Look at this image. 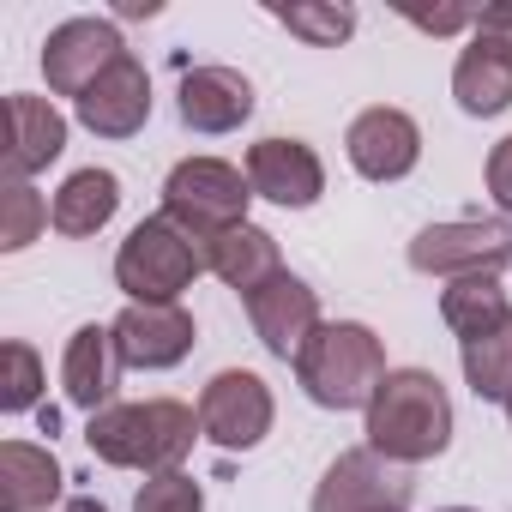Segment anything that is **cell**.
I'll use <instances>...</instances> for the list:
<instances>
[{
  "instance_id": "6da1fadb",
  "label": "cell",
  "mask_w": 512,
  "mask_h": 512,
  "mask_svg": "<svg viewBox=\"0 0 512 512\" xmlns=\"http://www.w3.org/2000/svg\"><path fill=\"white\" fill-rule=\"evenodd\" d=\"M362 434L392 464H428L452 446V398L428 368H392L362 410Z\"/></svg>"
},
{
  "instance_id": "d6a6232c",
  "label": "cell",
  "mask_w": 512,
  "mask_h": 512,
  "mask_svg": "<svg viewBox=\"0 0 512 512\" xmlns=\"http://www.w3.org/2000/svg\"><path fill=\"white\" fill-rule=\"evenodd\" d=\"M506 422H512V404H506Z\"/></svg>"
},
{
  "instance_id": "2e32d148",
  "label": "cell",
  "mask_w": 512,
  "mask_h": 512,
  "mask_svg": "<svg viewBox=\"0 0 512 512\" xmlns=\"http://www.w3.org/2000/svg\"><path fill=\"white\" fill-rule=\"evenodd\" d=\"M61 151H67V115H61L49 97L13 91V97H7V175H13V181H31V175L49 169Z\"/></svg>"
},
{
  "instance_id": "1f68e13d",
  "label": "cell",
  "mask_w": 512,
  "mask_h": 512,
  "mask_svg": "<svg viewBox=\"0 0 512 512\" xmlns=\"http://www.w3.org/2000/svg\"><path fill=\"white\" fill-rule=\"evenodd\" d=\"M440 512H476V506H440Z\"/></svg>"
},
{
  "instance_id": "3957f363",
  "label": "cell",
  "mask_w": 512,
  "mask_h": 512,
  "mask_svg": "<svg viewBox=\"0 0 512 512\" xmlns=\"http://www.w3.org/2000/svg\"><path fill=\"white\" fill-rule=\"evenodd\" d=\"M386 374V344L362 320H326L296 362V380L320 410H368Z\"/></svg>"
},
{
  "instance_id": "484cf974",
  "label": "cell",
  "mask_w": 512,
  "mask_h": 512,
  "mask_svg": "<svg viewBox=\"0 0 512 512\" xmlns=\"http://www.w3.org/2000/svg\"><path fill=\"white\" fill-rule=\"evenodd\" d=\"M0 356H7V380H0V410H7V416L37 410V398H43V356H37L25 338H13Z\"/></svg>"
},
{
  "instance_id": "cb8c5ba5",
  "label": "cell",
  "mask_w": 512,
  "mask_h": 512,
  "mask_svg": "<svg viewBox=\"0 0 512 512\" xmlns=\"http://www.w3.org/2000/svg\"><path fill=\"white\" fill-rule=\"evenodd\" d=\"M272 19L308 49H338L356 37V7H338V0H296V7H272Z\"/></svg>"
},
{
  "instance_id": "ffe728a7",
  "label": "cell",
  "mask_w": 512,
  "mask_h": 512,
  "mask_svg": "<svg viewBox=\"0 0 512 512\" xmlns=\"http://www.w3.org/2000/svg\"><path fill=\"white\" fill-rule=\"evenodd\" d=\"M61 464L49 446L31 440H7L0 446V512H43L61 500Z\"/></svg>"
},
{
  "instance_id": "f1b7e54d",
  "label": "cell",
  "mask_w": 512,
  "mask_h": 512,
  "mask_svg": "<svg viewBox=\"0 0 512 512\" xmlns=\"http://www.w3.org/2000/svg\"><path fill=\"white\" fill-rule=\"evenodd\" d=\"M482 181H488V199L512 217V133L488 151V169H482Z\"/></svg>"
},
{
  "instance_id": "7c38bea8",
  "label": "cell",
  "mask_w": 512,
  "mask_h": 512,
  "mask_svg": "<svg viewBox=\"0 0 512 512\" xmlns=\"http://www.w3.org/2000/svg\"><path fill=\"white\" fill-rule=\"evenodd\" d=\"M344 151H350V169L362 181H404L416 163H422V127L404 115V109H362L344 133Z\"/></svg>"
},
{
  "instance_id": "30bf717a",
  "label": "cell",
  "mask_w": 512,
  "mask_h": 512,
  "mask_svg": "<svg viewBox=\"0 0 512 512\" xmlns=\"http://www.w3.org/2000/svg\"><path fill=\"white\" fill-rule=\"evenodd\" d=\"M115 350H121V368H145V374H163L175 362L193 356V314L181 302H127L115 314Z\"/></svg>"
},
{
  "instance_id": "603a6c76",
  "label": "cell",
  "mask_w": 512,
  "mask_h": 512,
  "mask_svg": "<svg viewBox=\"0 0 512 512\" xmlns=\"http://www.w3.org/2000/svg\"><path fill=\"white\" fill-rule=\"evenodd\" d=\"M458 362H464V386L482 404H512V320L458 344Z\"/></svg>"
},
{
  "instance_id": "4316f807",
  "label": "cell",
  "mask_w": 512,
  "mask_h": 512,
  "mask_svg": "<svg viewBox=\"0 0 512 512\" xmlns=\"http://www.w3.org/2000/svg\"><path fill=\"white\" fill-rule=\"evenodd\" d=\"M133 512H205V488L187 470H163V476H145L139 482Z\"/></svg>"
},
{
  "instance_id": "e0dca14e",
  "label": "cell",
  "mask_w": 512,
  "mask_h": 512,
  "mask_svg": "<svg viewBox=\"0 0 512 512\" xmlns=\"http://www.w3.org/2000/svg\"><path fill=\"white\" fill-rule=\"evenodd\" d=\"M61 386H67V404H79L85 416H97V410L115 404V386H121V350H115V332H109V326H79V332L67 338Z\"/></svg>"
},
{
  "instance_id": "52a82bcc",
  "label": "cell",
  "mask_w": 512,
  "mask_h": 512,
  "mask_svg": "<svg viewBox=\"0 0 512 512\" xmlns=\"http://www.w3.org/2000/svg\"><path fill=\"white\" fill-rule=\"evenodd\" d=\"M272 416H278L272 386L253 374V368H223L199 392V428L223 452H253V446L272 434Z\"/></svg>"
},
{
  "instance_id": "8992f818",
  "label": "cell",
  "mask_w": 512,
  "mask_h": 512,
  "mask_svg": "<svg viewBox=\"0 0 512 512\" xmlns=\"http://www.w3.org/2000/svg\"><path fill=\"white\" fill-rule=\"evenodd\" d=\"M410 266L422 278H500L512 266V217H452V223H428L410 241Z\"/></svg>"
},
{
  "instance_id": "7a4b0ae2",
  "label": "cell",
  "mask_w": 512,
  "mask_h": 512,
  "mask_svg": "<svg viewBox=\"0 0 512 512\" xmlns=\"http://www.w3.org/2000/svg\"><path fill=\"white\" fill-rule=\"evenodd\" d=\"M199 410L193 404H175V398H145V404H109L85 422V446L115 464V470H145V476H163V470H181V458L193 452L199 440Z\"/></svg>"
},
{
  "instance_id": "83f0119b",
  "label": "cell",
  "mask_w": 512,
  "mask_h": 512,
  "mask_svg": "<svg viewBox=\"0 0 512 512\" xmlns=\"http://www.w3.org/2000/svg\"><path fill=\"white\" fill-rule=\"evenodd\" d=\"M416 31H428V37H458V31H476V19H482V7H440V13H404Z\"/></svg>"
},
{
  "instance_id": "4fadbf2b",
  "label": "cell",
  "mask_w": 512,
  "mask_h": 512,
  "mask_svg": "<svg viewBox=\"0 0 512 512\" xmlns=\"http://www.w3.org/2000/svg\"><path fill=\"white\" fill-rule=\"evenodd\" d=\"M247 181H253V199L308 211L326 193V163L302 139H260V145H247Z\"/></svg>"
},
{
  "instance_id": "7402d4cb",
  "label": "cell",
  "mask_w": 512,
  "mask_h": 512,
  "mask_svg": "<svg viewBox=\"0 0 512 512\" xmlns=\"http://www.w3.org/2000/svg\"><path fill=\"white\" fill-rule=\"evenodd\" d=\"M440 320L458 332V344H470V338L494 332L500 320H512V302H506L500 278L482 272V278H458V284L440 290Z\"/></svg>"
},
{
  "instance_id": "4dcf8cb0",
  "label": "cell",
  "mask_w": 512,
  "mask_h": 512,
  "mask_svg": "<svg viewBox=\"0 0 512 512\" xmlns=\"http://www.w3.org/2000/svg\"><path fill=\"white\" fill-rule=\"evenodd\" d=\"M61 512H109V506H103V500H97V494H73V500H67V506H61Z\"/></svg>"
},
{
  "instance_id": "ba28073f",
  "label": "cell",
  "mask_w": 512,
  "mask_h": 512,
  "mask_svg": "<svg viewBox=\"0 0 512 512\" xmlns=\"http://www.w3.org/2000/svg\"><path fill=\"white\" fill-rule=\"evenodd\" d=\"M410 494H416L410 464H392L386 452L356 446V452H338L332 470L320 476L314 512H404Z\"/></svg>"
},
{
  "instance_id": "8fae6325",
  "label": "cell",
  "mask_w": 512,
  "mask_h": 512,
  "mask_svg": "<svg viewBox=\"0 0 512 512\" xmlns=\"http://www.w3.org/2000/svg\"><path fill=\"white\" fill-rule=\"evenodd\" d=\"M247 320H253V338H260L278 362H302V350L326 326L320 320V296L296 272H278L266 290H253L247 296Z\"/></svg>"
},
{
  "instance_id": "9c48e42d",
  "label": "cell",
  "mask_w": 512,
  "mask_h": 512,
  "mask_svg": "<svg viewBox=\"0 0 512 512\" xmlns=\"http://www.w3.org/2000/svg\"><path fill=\"white\" fill-rule=\"evenodd\" d=\"M121 55H133V49L121 43L115 19H67V25H55L49 43H43V79H49L55 97H73V103H79Z\"/></svg>"
},
{
  "instance_id": "5bb4252c",
  "label": "cell",
  "mask_w": 512,
  "mask_h": 512,
  "mask_svg": "<svg viewBox=\"0 0 512 512\" xmlns=\"http://www.w3.org/2000/svg\"><path fill=\"white\" fill-rule=\"evenodd\" d=\"M73 109H79V121H85L97 139H133V133L151 121V73H145L133 55H121Z\"/></svg>"
},
{
  "instance_id": "f546056e",
  "label": "cell",
  "mask_w": 512,
  "mask_h": 512,
  "mask_svg": "<svg viewBox=\"0 0 512 512\" xmlns=\"http://www.w3.org/2000/svg\"><path fill=\"white\" fill-rule=\"evenodd\" d=\"M470 37H482V43H494V49L512 55V0H494V7H482V19H476Z\"/></svg>"
},
{
  "instance_id": "9a60e30c",
  "label": "cell",
  "mask_w": 512,
  "mask_h": 512,
  "mask_svg": "<svg viewBox=\"0 0 512 512\" xmlns=\"http://www.w3.org/2000/svg\"><path fill=\"white\" fill-rule=\"evenodd\" d=\"M175 115L193 133H235L253 115V85L235 67H193V73H181Z\"/></svg>"
},
{
  "instance_id": "277c9868",
  "label": "cell",
  "mask_w": 512,
  "mask_h": 512,
  "mask_svg": "<svg viewBox=\"0 0 512 512\" xmlns=\"http://www.w3.org/2000/svg\"><path fill=\"white\" fill-rule=\"evenodd\" d=\"M247 205H253V181H247V169H235L223 157H187L163 181V217L181 235H193L199 260H205V241L247 223Z\"/></svg>"
},
{
  "instance_id": "5b68a950",
  "label": "cell",
  "mask_w": 512,
  "mask_h": 512,
  "mask_svg": "<svg viewBox=\"0 0 512 512\" xmlns=\"http://www.w3.org/2000/svg\"><path fill=\"white\" fill-rule=\"evenodd\" d=\"M205 272L193 235H181L163 211L139 217L127 229V241L115 247V284L127 290V302H181V290H193V278Z\"/></svg>"
},
{
  "instance_id": "ac0fdd59",
  "label": "cell",
  "mask_w": 512,
  "mask_h": 512,
  "mask_svg": "<svg viewBox=\"0 0 512 512\" xmlns=\"http://www.w3.org/2000/svg\"><path fill=\"white\" fill-rule=\"evenodd\" d=\"M205 272L223 278V284L247 302L253 290H266V284L284 272V260H278V235L260 229V223H235V229H223L217 241H205Z\"/></svg>"
},
{
  "instance_id": "44dd1931",
  "label": "cell",
  "mask_w": 512,
  "mask_h": 512,
  "mask_svg": "<svg viewBox=\"0 0 512 512\" xmlns=\"http://www.w3.org/2000/svg\"><path fill=\"white\" fill-rule=\"evenodd\" d=\"M115 211H121V181H115V169H73V175L61 181V193L49 199V223H55L61 235H73V241L97 235Z\"/></svg>"
},
{
  "instance_id": "d6986e66",
  "label": "cell",
  "mask_w": 512,
  "mask_h": 512,
  "mask_svg": "<svg viewBox=\"0 0 512 512\" xmlns=\"http://www.w3.org/2000/svg\"><path fill=\"white\" fill-rule=\"evenodd\" d=\"M452 97H458V109L476 115V121L512 109V55L494 49V43H482V37H470V43L458 49V67H452Z\"/></svg>"
},
{
  "instance_id": "d4e9b609",
  "label": "cell",
  "mask_w": 512,
  "mask_h": 512,
  "mask_svg": "<svg viewBox=\"0 0 512 512\" xmlns=\"http://www.w3.org/2000/svg\"><path fill=\"white\" fill-rule=\"evenodd\" d=\"M43 223H49V199L31 181H7V187H0V247H7V253L31 247L43 235Z\"/></svg>"
}]
</instances>
